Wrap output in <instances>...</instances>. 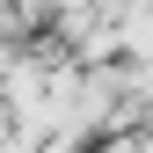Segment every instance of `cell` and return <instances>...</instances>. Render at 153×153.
<instances>
[{"label":"cell","mask_w":153,"mask_h":153,"mask_svg":"<svg viewBox=\"0 0 153 153\" xmlns=\"http://www.w3.org/2000/svg\"><path fill=\"white\" fill-rule=\"evenodd\" d=\"M15 131H22V109H15V95H0V146H7Z\"/></svg>","instance_id":"cell-1"}]
</instances>
